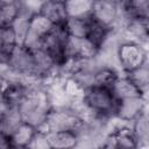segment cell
Wrapping results in <instances>:
<instances>
[{"label":"cell","mask_w":149,"mask_h":149,"mask_svg":"<svg viewBox=\"0 0 149 149\" xmlns=\"http://www.w3.org/2000/svg\"><path fill=\"white\" fill-rule=\"evenodd\" d=\"M35 134H36V132L34 129V126L29 122L22 121L15 128V130L12 133V135L9 137H10L12 144L24 147V146H28L29 142L33 141Z\"/></svg>","instance_id":"obj_7"},{"label":"cell","mask_w":149,"mask_h":149,"mask_svg":"<svg viewBox=\"0 0 149 149\" xmlns=\"http://www.w3.org/2000/svg\"><path fill=\"white\" fill-rule=\"evenodd\" d=\"M44 123L48 126L49 132H76V129L80 126V119L74 113L69 111H55L47 114Z\"/></svg>","instance_id":"obj_3"},{"label":"cell","mask_w":149,"mask_h":149,"mask_svg":"<svg viewBox=\"0 0 149 149\" xmlns=\"http://www.w3.org/2000/svg\"><path fill=\"white\" fill-rule=\"evenodd\" d=\"M118 56L121 66L128 72L144 65L146 62L144 50L139 44L133 42H127L121 44L118 49Z\"/></svg>","instance_id":"obj_2"},{"label":"cell","mask_w":149,"mask_h":149,"mask_svg":"<svg viewBox=\"0 0 149 149\" xmlns=\"http://www.w3.org/2000/svg\"><path fill=\"white\" fill-rule=\"evenodd\" d=\"M84 101L91 111L100 115L115 113L118 106V98L112 88L98 85H92L85 90Z\"/></svg>","instance_id":"obj_1"},{"label":"cell","mask_w":149,"mask_h":149,"mask_svg":"<svg viewBox=\"0 0 149 149\" xmlns=\"http://www.w3.org/2000/svg\"><path fill=\"white\" fill-rule=\"evenodd\" d=\"M143 108V100L141 95L128 97L118 99V106L115 113L123 120H133L140 115Z\"/></svg>","instance_id":"obj_5"},{"label":"cell","mask_w":149,"mask_h":149,"mask_svg":"<svg viewBox=\"0 0 149 149\" xmlns=\"http://www.w3.org/2000/svg\"><path fill=\"white\" fill-rule=\"evenodd\" d=\"M112 147H135V136L129 129H119L112 134L108 140Z\"/></svg>","instance_id":"obj_10"},{"label":"cell","mask_w":149,"mask_h":149,"mask_svg":"<svg viewBox=\"0 0 149 149\" xmlns=\"http://www.w3.org/2000/svg\"><path fill=\"white\" fill-rule=\"evenodd\" d=\"M94 0H65V7L69 17L91 16Z\"/></svg>","instance_id":"obj_8"},{"label":"cell","mask_w":149,"mask_h":149,"mask_svg":"<svg viewBox=\"0 0 149 149\" xmlns=\"http://www.w3.org/2000/svg\"><path fill=\"white\" fill-rule=\"evenodd\" d=\"M111 1H115V0H111Z\"/></svg>","instance_id":"obj_13"},{"label":"cell","mask_w":149,"mask_h":149,"mask_svg":"<svg viewBox=\"0 0 149 149\" xmlns=\"http://www.w3.org/2000/svg\"><path fill=\"white\" fill-rule=\"evenodd\" d=\"M40 13L55 26H63L69 19L65 1L62 0H44L40 7Z\"/></svg>","instance_id":"obj_4"},{"label":"cell","mask_w":149,"mask_h":149,"mask_svg":"<svg viewBox=\"0 0 149 149\" xmlns=\"http://www.w3.org/2000/svg\"><path fill=\"white\" fill-rule=\"evenodd\" d=\"M128 73H129L128 78L141 93L149 90V68L142 65Z\"/></svg>","instance_id":"obj_9"},{"label":"cell","mask_w":149,"mask_h":149,"mask_svg":"<svg viewBox=\"0 0 149 149\" xmlns=\"http://www.w3.org/2000/svg\"><path fill=\"white\" fill-rule=\"evenodd\" d=\"M92 17L100 23L109 27L111 22L114 21L116 16V5L115 1L111 0H94L92 7Z\"/></svg>","instance_id":"obj_6"},{"label":"cell","mask_w":149,"mask_h":149,"mask_svg":"<svg viewBox=\"0 0 149 149\" xmlns=\"http://www.w3.org/2000/svg\"><path fill=\"white\" fill-rule=\"evenodd\" d=\"M19 16H20V8L15 1L1 3V9H0L1 26H12Z\"/></svg>","instance_id":"obj_11"},{"label":"cell","mask_w":149,"mask_h":149,"mask_svg":"<svg viewBox=\"0 0 149 149\" xmlns=\"http://www.w3.org/2000/svg\"><path fill=\"white\" fill-rule=\"evenodd\" d=\"M118 80L116 73L109 68H102L93 73V85L112 88Z\"/></svg>","instance_id":"obj_12"}]
</instances>
